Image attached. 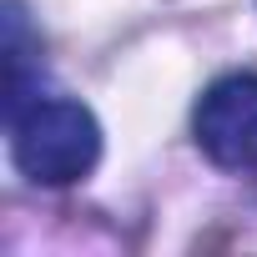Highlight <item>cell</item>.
Instances as JSON below:
<instances>
[{"instance_id": "1", "label": "cell", "mask_w": 257, "mask_h": 257, "mask_svg": "<svg viewBox=\"0 0 257 257\" xmlns=\"http://www.w3.org/2000/svg\"><path fill=\"white\" fill-rule=\"evenodd\" d=\"M11 162L36 187H71L86 182L101 162V121L91 106L51 96L31 101L11 116Z\"/></svg>"}, {"instance_id": "2", "label": "cell", "mask_w": 257, "mask_h": 257, "mask_svg": "<svg viewBox=\"0 0 257 257\" xmlns=\"http://www.w3.org/2000/svg\"><path fill=\"white\" fill-rule=\"evenodd\" d=\"M192 137L222 172H257V76L237 71L202 91L192 111Z\"/></svg>"}, {"instance_id": "3", "label": "cell", "mask_w": 257, "mask_h": 257, "mask_svg": "<svg viewBox=\"0 0 257 257\" xmlns=\"http://www.w3.org/2000/svg\"><path fill=\"white\" fill-rule=\"evenodd\" d=\"M0 61H6V121L16 111H26L41 86V41L26 21V6L21 0H6L0 6Z\"/></svg>"}]
</instances>
